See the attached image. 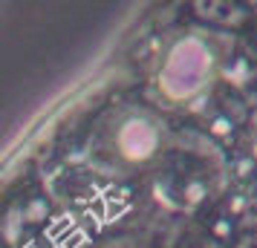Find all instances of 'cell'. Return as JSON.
<instances>
[{
	"label": "cell",
	"instance_id": "6da1fadb",
	"mask_svg": "<svg viewBox=\"0 0 257 248\" xmlns=\"http://www.w3.org/2000/svg\"><path fill=\"white\" fill-rule=\"evenodd\" d=\"M214 64H217V55L208 41L197 35L179 38L159 70V90L171 101L197 98L208 87L211 75H214Z\"/></svg>",
	"mask_w": 257,
	"mask_h": 248
},
{
	"label": "cell",
	"instance_id": "8992f818",
	"mask_svg": "<svg viewBox=\"0 0 257 248\" xmlns=\"http://www.w3.org/2000/svg\"><path fill=\"white\" fill-rule=\"evenodd\" d=\"M205 248H222V245H220V242H214V239H208V245H205Z\"/></svg>",
	"mask_w": 257,
	"mask_h": 248
},
{
	"label": "cell",
	"instance_id": "5b68a950",
	"mask_svg": "<svg viewBox=\"0 0 257 248\" xmlns=\"http://www.w3.org/2000/svg\"><path fill=\"white\" fill-rule=\"evenodd\" d=\"M205 245H208V239H202V236H197V234L188 236L185 242H182V248H205Z\"/></svg>",
	"mask_w": 257,
	"mask_h": 248
},
{
	"label": "cell",
	"instance_id": "3957f363",
	"mask_svg": "<svg viewBox=\"0 0 257 248\" xmlns=\"http://www.w3.org/2000/svg\"><path fill=\"white\" fill-rule=\"evenodd\" d=\"M197 12L205 18V21H214V24H222V26H237L243 24L248 12L245 6H237V3H197Z\"/></svg>",
	"mask_w": 257,
	"mask_h": 248
},
{
	"label": "cell",
	"instance_id": "7a4b0ae2",
	"mask_svg": "<svg viewBox=\"0 0 257 248\" xmlns=\"http://www.w3.org/2000/svg\"><path fill=\"white\" fill-rule=\"evenodd\" d=\"M159 142H162L159 124L148 116L127 118L116 136L118 153L124 156L127 162H148V159H153L156 150H159Z\"/></svg>",
	"mask_w": 257,
	"mask_h": 248
},
{
	"label": "cell",
	"instance_id": "277c9868",
	"mask_svg": "<svg viewBox=\"0 0 257 248\" xmlns=\"http://www.w3.org/2000/svg\"><path fill=\"white\" fill-rule=\"evenodd\" d=\"M98 248H136V239L133 236H110Z\"/></svg>",
	"mask_w": 257,
	"mask_h": 248
}]
</instances>
